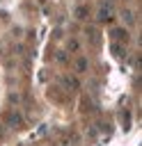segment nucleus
<instances>
[{
    "mask_svg": "<svg viewBox=\"0 0 142 146\" xmlns=\"http://www.w3.org/2000/svg\"><path fill=\"white\" fill-rule=\"evenodd\" d=\"M7 123H9V125H14V128H18V125H21V116H18L16 112L7 114Z\"/></svg>",
    "mask_w": 142,
    "mask_h": 146,
    "instance_id": "nucleus-1",
    "label": "nucleus"
},
{
    "mask_svg": "<svg viewBox=\"0 0 142 146\" xmlns=\"http://www.w3.org/2000/svg\"><path fill=\"white\" fill-rule=\"evenodd\" d=\"M98 21H110V9L103 7V11H98Z\"/></svg>",
    "mask_w": 142,
    "mask_h": 146,
    "instance_id": "nucleus-2",
    "label": "nucleus"
},
{
    "mask_svg": "<svg viewBox=\"0 0 142 146\" xmlns=\"http://www.w3.org/2000/svg\"><path fill=\"white\" fill-rule=\"evenodd\" d=\"M64 84L71 89H78V80H73V78H64Z\"/></svg>",
    "mask_w": 142,
    "mask_h": 146,
    "instance_id": "nucleus-3",
    "label": "nucleus"
},
{
    "mask_svg": "<svg viewBox=\"0 0 142 146\" xmlns=\"http://www.w3.org/2000/svg\"><path fill=\"white\" fill-rule=\"evenodd\" d=\"M76 68H78V71H85V68H87V59H78V62H76Z\"/></svg>",
    "mask_w": 142,
    "mask_h": 146,
    "instance_id": "nucleus-4",
    "label": "nucleus"
},
{
    "mask_svg": "<svg viewBox=\"0 0 142 146\" xmlns=\"http://www.w3.org/2000/svg\"><path fill=\"white\" fill-rule=\"evenodd\" d=\"M76 16H78V18H85V16H87V9H85V7H78V9H76Z\"/></svg>",
    "mask_w": 142,
    "mask_h": 146,
    "instance_id": "nucleus-5",
    "label": "nucleus"
},
{
    "mask_svg": "<svg viewBox=\"0 0 142 146\" xmlns=\"http://www.w3.org/2000/svg\"><path fill=\"white\" fill-rule=\"evenodd\" d=\"M115 36H121V41H126V32H124V30H117Z\"/></svg>",
    "mask_w": 142,
    "mask_h": 146,
    "instance_id": "nucleus-6",
    "label": "nucleus"
}]
</instances>
